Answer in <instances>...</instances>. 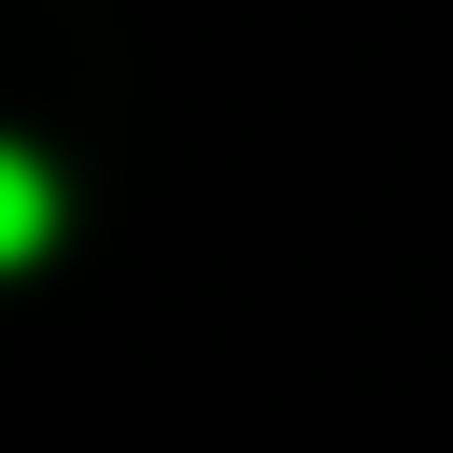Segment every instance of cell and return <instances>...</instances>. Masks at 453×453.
<instances>
[{
	"label": "cell",
	"instance_id": "cell-1",
	"mask_svg": "<svg viewBox=\"0 0 453 453\" xmlns=\"http://www.w3.org/2000/svg\"><path fill=\"white\" fill-rule=\"evenodd\" d=\"M42 241H57V170L0 142V269H14V255H42Z\"/></svg>",
	"mask_w": 453,
	"mask_h": 453
}]
</instances>
